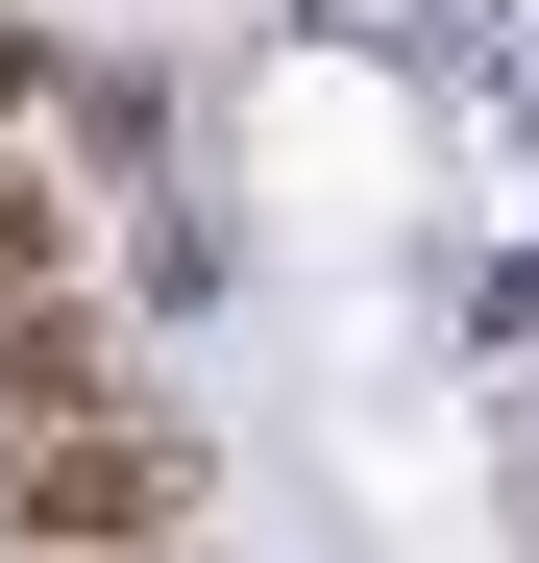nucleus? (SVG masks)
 Returning <instances> with one entry per match:
<instances>
[{"label": "nucleus", "mask_w": 539, "mask_h": 563, "mask_svg": "<svg viewBox=\"0 0 539 563\" xmlns=\"http://www.w3.org/2000/svg\"><path fill=\"white\" fill-rule=\"evenodd\" d=\"M99 539H197V441H172L147 393L0 441V563H99Z\"/></svg>", "instance_id": "nucleus-1"}, {"label": "nucleus", "mask_w": 539, "mask_h": 563, "mask_svg": "<svg viewBox=\"0 0 539 563\" xmlns=\"http://www.w3.org/2000/svg\"><path fill=\"white\" fill-rule=\"evenodd\" d=\"M99 393H123L99 295H0V441H25V417H99Z\"/></svg>", "instance_id": "nucleus-2"}, {"label": "nucleus", "mask_w": 539, "mask_h": 563, "mask_svg": "<svg viewBox=\"0 0 539 563\" xmlns=\"http://www.w3.org/2000/svg\"><path fill=\"white\" fill-rule=\"evenodd\" d=\"M0 295H74V197H50L25 147H0Z\"/></svg>", "instance_id": "nucleus-3"}, {"label": "nucleus", "mask_w": 539, "mask_h": 563, "mask_svg": "<svg viewBox=\"0 0 539 563\" xmlns=\"http://www.w3.org/2000/svg\"><path fill=\"white\" fill-rule=\"evenodd\" d=\"M25 74H50V49H25V25H0V99H25Z\"/></svg>", "instance_id": "nucleus-4"}, {"label": "nucleus", "mask_w": 539, "mask_h": 563, "mask_svg": "<svg viewBox=\"0 0 539 563\" xmlns=\"http://www.w3.org/2000/svg\"><path fill=\"white\" fill-rule=\"evenodd\" d=\"M99 563H197V539H99Z\"/></svg>", "instance_id": "nucleus-5"}]
</instances>
